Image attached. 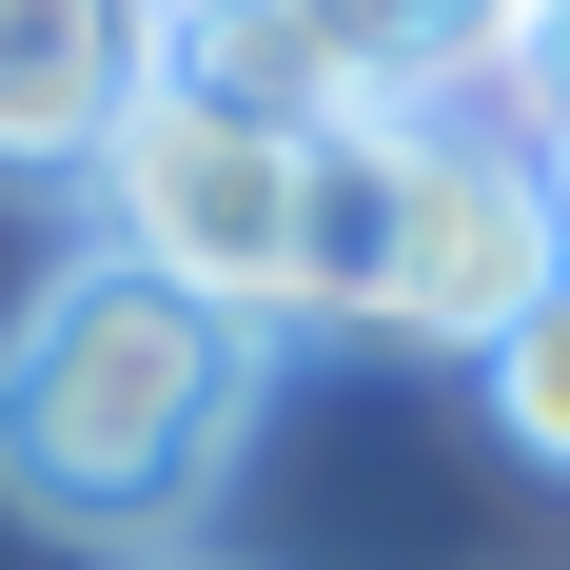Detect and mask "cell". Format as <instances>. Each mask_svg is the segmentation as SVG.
<instances>
[{"label": "cell", "mask_w": 570, "mask_h": 570, "mask_svg": "<svg viewBox=\"0 0 570 570\" xmlns=\"http://www.w3.org/2000/svg\"><path fill=\"white\" fill-rule=\"evenodd\" d=\"M492 413H512V453H531V472H570V295L492 354Z\"/></svg>", "instance_id": "ba28073f"}, {"label": "cell", "mask_w": 570, "mask_h": 570, "mask_svg": "<svg viewBox=\"0 0 570 570\" xmlns=\"http://www.w3.org/2000/svg\"><path fill=\"white\" fill-rule=\"evenodd\" d=\"M158 99H217V118H256V138H295V158L354 138V118H394L315 0H177L158 20Z\"/></svg>", "instance_id": "5b68a950"}, {"label": "cell", "mask_w": 570, "mask_h": 570, "mask_svg": "<svg viewBox=\"0 0 570 570\" xmlns=\"http://www.w3.org/2000/svg\"><path fill=\"white\" fill-rule=\"evenodd\" d=\"M158 570H217V551H158Z\"/></svg>", "instance_id": "30bf717a"}, {"label": "cell", "mask_w": 570, "mask_h": 570, "mask_svg": "<svg viewBox=\"0 0 570 570\" xmlns=\"http://www.w3.org/2000/svg\"><path fill=\"white\" fill-rule=\"evenodd\" d=\"M158 20H177V0H158Z\"/></svg>", "instance_id": "8fae6325"}, {"label": "cell", "mask_w": 570, "mask_h": 570, "mask_svg": "<svg viewBox=\"0 0 570 570\" xmlns=\"http://www.w3.org/2000/svg\"><path fill=\"white\" fill-rule=\"evenodd\" d=\"M256 394H276V335L197 315L138 256H79L0 335V512L79 531V551H177V531L217 512Z\"/></svg>", "instance_id": "6da1fadb"}, {"label": "cell", "mask_w": 570, "mask_h": 570, "mask_svg": "<svg viewBox=\"0 0 570 570\" xmlns=\"http://www.w3.org/2000/svg\"><path fill=\"white\" fill-rule=\"evenodd\" d=\"M394 236H413V118H354L295 158V315H374L394 335Z\"/></svg>", "instance_id": "8992f818"}, {"label": "cell", "mask_w": 570, "mask_h": 570, "mask_svg": "<svg viewBox=\"0 0 570 570\" xmlns=\"http://www.w3.org/2000/svg\"><path fill=\"white\" fill-rule=\"evenodd\" d=\"M551 217H570V138H551Z\"/></svg>", "instance_id": "9c48e42d"}, {"label": "cell", "mask_w": 570, "mask_h": 570, "mask_svg": "<svg viewBox=\"0 0 570 570\" xmlns=\"http://www.w3.org/2000/svg\"><path fill=\"white\" fill-rule=\"evenodd\" d=\"M99 256L177 276L236 335H276L295 315V138H256L217 99H138V138L99 158Z\"/></svg>", "instance_id": "7a4b0ae2"}, {"label": "cell", "mask_w": 570, "mask_h": 570, "mask_svg": "<svg viewBox=\"0 0 570 570\" xmlns=\"http://www.w3.org/2000/svg\"><path fill=\"white\" fill-rule=\"evenodd\" d=\"M315 20L354 40V79H374L394 118H453V79H512L531 0H315Z\"/></svg>", "instance_id": "52a82bcc"}, {"label": "cell", "mask_w": 570, "mask_h": 570, "mask_svg": "<svg viewBox=\"0 0 570 570\" xmlns=\"http://www.w3.org/2000/svg\"><path fill=\"white\" fill-rule=\"evenodd\" d=\"M158 99V0H0V177H99Z\"/></svg>", "instance_id": "277c9868"}, {"label": "cell", "mask_w": 570, "mask_h": 570, "mask_svg": "<svg viewBox=\"0 0 570 570\" xmlns=\"http://www.w3.org/2000/svg\"><path fill=\"white\" fill-rule=\"evenodd\" d=\"M570 295V217H551V138H492V118H413V236H394V335L492 354Z\"/></svg>", "instance_id": "3957f363"}]
</instances>
